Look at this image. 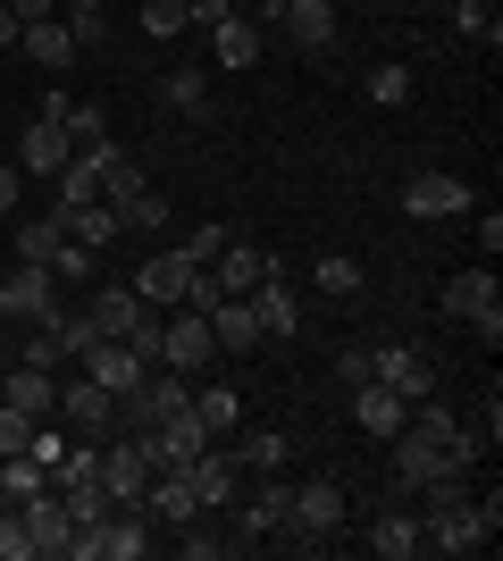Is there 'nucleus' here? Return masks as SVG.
Listing matches in <instances>:
<instances>
[{
    "label": "nucleus",
    "instance_id": "obj_44",
    "mask_svg": "<svg viewBox=\"0 0 503 561\" xmlns=\"http://www.w3.org/2000/svg\"><path fill=\"white\" fill-rule=\"evenodd\" d=\"M50 277H59V285H68V277H93V252L68 234V243H59V260H50Z\"/></svg>",
    "mask_w": 503,
    "mask_h": 561
},
{
    "label": "nucleus",
    "instance_id": "obj_8",
    "mask_svg": "<svg viewBox=\"0 0 503 561\" xmlns=\"http://www.w3.org/2000/svg\"><path fill=\"white\" fill-rule=\"evenodd\" d=\"M193 268H202V260H193L185 243H168V252H151L144 268H135V294H144L151 310H176V302H185V285H193Z\"/></svg>",
    "mask_w": 503,
    "mask_h": 561
},
{
    "label": "nucleus",
    "instance_id": "obj_35",
    "mask_svg": "<svg viewBox=\"0 0 503 561\" xmlns=\"http://www.w3.org/2000/svg\"><path fill=\"white\" fill-rule=\"evenodd\" d=\"M68 234L84 243V252H101V243H118V218H110V202H84V210L68 218Z\"/></svg>",
    "mask_w": 503,
    "mask_h": 561
},
{
    "label": "nucleus",
    "instance_id": "obj_17",
    "mask_svg": "<svg viewBox=\"0 0 503 561\" xmlns=\"http://www.w3.org/2000/svg\"><path fill=\"white\" fill-rule=\"evenodd\" d=\"M59 243H68V227H59V210L9 218V252H18V268H50V260H59Z\"/></svg>",
    "mask_w": 503,
    "mask_h": 561
},
{
    "label": "nucleus",
    "instance_id": "obj_31",
    "mask_svg": "<svg viewBox=\"0 0 503 561\" xmlns=\"http://www.w3.org/2000/svg\"><path fill=\"white\" fill-rule=\"evenodd\" d=\"M43 486H50V469L34 453H0V494L9 503H25V494H43Z\"/></svg>",
    "mask_w": 503,
    "mask_h": 561
},
{
    "label": "nucleus",
    "instance_id": "obj_23",
    "mask_svg": "<svg viewBox=\"0 0 503 561\" xmlns=\"http://www.w3.org/2000/svg\"><path fill=\"white\" fill-rule=\"evenodd\" d=\"M18 50L34 59V68H50V76H59V68L76 59V34H68V18H34V25L18 34Z\"/></svg>",
    "mask_w": 503,
    "mask_h": 561
},
{
    "label": "nucleus",
    "instance_id": "obj_4",
    "mask_svg": "<svg viewBox=\"0 0 503 561\" xmlns=\"http://www.w3.org/2000/svg\"><path fill=\"white\" fill-rule=\"evenodd\" d=\"M210 360H218V335H210V319L176 302V319H160V369L193 377V369H210Z\"/></svg>",
    "mask_w": 503,
    "mask_h": 561
},
{
    "label": "nucleus",
    "instance_id": "obj_34",
    "mask_svg": "<svg viewBox=\"0 0 503 561\" xmlns=\"http://www.w3.org/2000/svg\"><path fill=\"white\" fill-rule=\"evenodd\" d=\"M110 218H118V234H151V227H160V218H168V202H160V193H135V202H110Z\"/></svg>",
    "mask_w": 503,
    "mask_h": 561
},
{
    "label": "nucleus",
    "instance_id": "obj_27",
    "mask_svg": "<svg viewBox=\"0 0 503 561\" xmlns=\"http://www.w3.org/2000/svg\"><path fill=\"white\" fill-rule=\"evenodd\" d=\"M369 553H378V561L428 553V545H420V519H411V512H378V519H369Z\"/></svg>",
    "mask_w": 503,
    "mask_h": 561
},
{
    "label": "nucleus",
    "instance_id": "obj_26",
    "mask_svg": "<svg viewBox=\"0 0 503 561\" xmlns=\"http://www.w3.org/2000/svg\"><path fill=\"white\" fill-rule=\"evenodd\" d=\"M286 486H294L286 469H268L261 486L243 494V537H277V519H286Z\"/></svg>",
    "mask_w": 503,
    "mask_h": 561
},
{
    "label": "nucleus",
    "instance_id": "obj_16",
    "mask_svg": "<svg viewBox=\"0 0 503 561\" xmlns=\"http://www.w3.org/2000/svg\"><path fill=\"white\" fill-rule=\"evenodd\" d=\"M18 512H25V537H34V553H59V561H68V537H76V519H68V503H59V486L25 494Z\"/></svg>",
    "mask_w": 503,
    "mask_h": 561
},
{
    "label": "nucleus",
    "instance_id": "obj_48",
    "mask_svg": "<svg viewBox=\"0 0 503 561\" xmlns=\"http://www.w3.org/2000/svg\"><path fill=\"white\" fill-rule=\"evenodd\" d=\"M0 9H9V18H18V25H34V18H50L59 0H0Z\"/></svg>",
    "mask_w": 503,
    "mask_h": 561
},
{
    "label": "nucleus",
    "instance_id": "obj_11",
    "mask_svg": "<svg viewBox=\"0 0 503 561\" xmlns=\"http://www.w3.org/2000/svg\"><path fill=\"white\" fill-rule=\"evenodd\" d=\"M50 310H59V277H50V268H18V277H0V319L34 328V319H50Z\"/></svg>",
    "mask_w": 503,
    "mask_h": 561
},
{
    "label": "nucleus",
    "instance_id": "obj_7",
    "mask_svg": "<svg viewBox=\"0 0 503 561\" xmlns=\"http://www.w3.org/2000/svg\"><path fill=\"white\" fill-rule=\"evenodd\" d=\"M185 478H193V494H202V512H236V494H243V461H236V453H218V436L185 461Z\"/></svg>",
    "mask_w": 503,
    "mask_h": 561
},
{
    "label": "nucleus",
    "instance_id": "obj_43",
    "mask_svg": "<svg viewBox=\"0 0 503 561\" xmlns=\"http://www.w3.org/2000/svg\"><path fill=\"white\" fill-rule=\"evenodd\" d=\"M227 243H236V227H218V218H210V227H193V234H185V252H193V260H218Z\"/></svg>",
    "mask_w": 503,
    "mask_h": 561
},
{
    "label": "nucleus",
    "instance_id": "obj_12",
    "mask_svg": "<svg viewBox=\"0 0 503 561\" xmlns=\"http://www.w3.org/2000/svg\"><path fill=\"white\" fill-rule=\"evenodd\" d=\"M68 160H76L68 126L34 110V126H25V135H18V168H25V176H59V168H68Z\"/></svg>",
    "mask_w": 503,
    "mask_h": 561
},
{
    "label": "nucleus",
    "instance_id": "obj_3",
    "mask_svg": "<svg viewBox=\"0 0 503 561\" xmlns=\"http://www.w3.org/2000/svg\"><path fill=\"white\" fill-rule=\"evenodd\" d=\"M59 420H68V436H84V445H110V436H118V394L76 369V377H59Z\"/></svg>",
    "mask_w": 503,
    "mask_h": 561
},
{
    "label": "nucleus",
    "instance_id": "obj_22",
    "mask_svg": "<svg viewBox=\"0 0 503 561\" xmlns=\"http://www.w3.org/2000/svg\"><path fill=\"white\" fill-rule=\"evenodd\" d=\"M403 411H411V402L395 394V386H378V377H369V386H353V427H361V436H395V427H403Z\"/></svg>",
    "mask_w": 503,
    "mask_h": 561
},
{
    "label": "nucleus",
    "instance_id": "obj_45",
    "mask_svg": "<svg viewBox=\"0 0 503 561\" xmlns=\"http://www.w3.org/2000/svg\"><path fill=\"white\" fill-rule=\"evenodd\" d=\"M335 369H344V386H369V377H378V352H361V344H353Z\"/></svg>",
    "mask_w": 503,
    "mask_h": 561
},
{
    "label": "nucleus",
    "instance_id": "obj_19",
    "mask_svg": "<svg viewBox=\"0 0 503 561\" xmlns=\"http://www.w3.org/2000/svg\"><path fill=\"white\" fill-rule=\"evenodd\" d=\"M445 310H454V319H470V328H479V319H495V310H503L495 268H461V277H445Z\"/></svg>",
    "mask_w": 503,
    "mask_h": 561
},
{
    "label": "nucleus",
    "instance_id": "obj_40",
    "mask_svg": "<svg viewBox=\"0 0 503 561\" xmlns=\"http://www.w3.org/2000/svg\"><path fill=\"white\" fill-rule=\"evenodd\" d=\"M34 427H43L34 411H18V402H0V453H25V445H34Z\"/></svg>",
    "mask_w": 503,
    "mask_h": 561
},
{
    "label": "nucleus",
    "instance_id": "obj_6",
    "mask_svg": "<svg viewBox=\"0 0 503 561\" xmlns=\"http://www.w3.org/2000/svg\"><path fill=\"white\" fill-rule=\"evenodd\" d=\"M386 445H395V486H403V494L436 486V478H461V469H454V453H445V445H428V436H411V427H395Z\"/></svg>",
    "mask_w": 503,
    "mask_h": 561
},
{
    "label": "nucleus",
    "instance_id": "obj_9",
    "mask_svg": "<svg viewBox=\"0 0 503 561\" xmlns=\"http://www.w3.org/2000/svg\"><path fill=\"white\" fill-rule=\"evenodd\" d=\"M277 34H286L294 50L328 59L335 50V0H277Z\"/></svg>",
    "mask_w": 503,
    "mask_h": 561
},
{
    "label": "nucleus",
    "instance_id": "obj_33",
    "mask_svg": "<svg viewBox=\"0 0 503 561\" xmlns=\"http://www.w3.org/2000/svg\"><path fill=\"white\" fill-rule=\"evenodd\" d=\"M193 411H202V427H210V436H227V427L243 420V394H236V386H202V394H193Z\"/></svg>",
    "mask_w": 503,
    "mask_h": 561
},
{
    "label": "nucleus",
    "instance_id": "obj_49",
    "mask_svg": "<svg viewBox=\"0 0 503 561\" xmlns=\"http://www.w3.org/2000/svg\"><path fill=\"white\" fill-rule=\"evenodd\" d=\"M0 218H18V168L0 160Z\"/></svg>",
    "mask_w": 503,
    "mask_h": 561
},
{
    "label": "nucleus",
    "instance_id": "obj_32",
    "mask_svg": "<svg viewBox=\"0 0 503 561\" xmlns=\"http://www.w3.org/2000/svg\"><path fill=\"white\" fill-rule=\"evenodd\" d=\"M311 294H319V302H353V294H361V268H353L344 252H328V260L311 268Z\"/></svg>",
    "mask_w": 503,
    "mask_h": 561
},
{
    "label": "nucleus",
    "instance_id": "obj_24",
    "mask_svg": "<svg viewBox=\"0 0 503 561\" xmlns=\"http://www.w3.org/2000/svg\"><path fill=\"white\" fill-rule=\"evenodd\" d=\"M268 268H277V260H268L261 243H227V252H218V268H210V285H218V294H252Z\"/></svg>",
    "mask_w": 503,
    "mask_h": 561
},
{
    "label": "nucleus",
    "instance_id": "obj_2",
    "mask_svg": "<svg viewBox=\"0 0 503 561\" xmlns=\"http://www.w3.org/2000/svg\"><path fill=\"white\" fill-rule=\"evenodd\" d=\"M286 545H302V553H319L328 537H344V486L335 478H302V486H286Z\"/></svg>",
    "mask_w": 503,
    "mask_h": 561
},
{
    "label": "nucleus",
    "instance_id": "obj_42",
    "mask_svg": "<svg viewBox=\"0 0 503 561\" xmlns=\"http://www.w3.org/2000/svg\"><path fill=\"white\" fill-rule=\"evenodd\" d=\"M68 34H76V50H101L110 43V9H68Z\"/></svg>",
    "mask_w": 503,
    "mask_h": 561
},
{
    "label": "nucleus",
    "instance_id": "obj_50",
    "mask_svg": "<svg viewBox=\"0 0 503 561\" xmlns=\"http://www.w3.org/2000/svg\"><path fill=\"white\" fill-rule=\"evenodd\" d=\"M18 34H25V25L9 18V9H0V50H18Z\"/></svg>",
    "mask_w": 503,
    "mask_h": 561
},
{
    "label": "nucleus",
    "instance_id": "obj_46",
    "mask_svg": "<svg viewBox=\"0 0 503 561\" xmlns=\"http://www.w3.org/2000/svg\"><path fill=\"white\" fill-rule=\"evenodd\" d=\"M218 18H236L227 0H185V25H218Z\"/></svg>",
    "mask_w": 503,
    "mask_h": 561
},
{
    "label": "nucleus",
    "instance_id": "obj_36",
    "mask_svg": "<svg viewBox=\"0 0 503 561\" xmlns=\"http://www.w3.org/2000/svg\"><path fill=\"white\" fill-rule=\"evenodd\" d=\"M236 461H243V469H261V478H268V469H286V427H261V436H243Z\"/></svg>",
    "mask_w": 503,
    "mask_h": 561
},
{
    "label": "nucleus",
    "instance_id": "obj_1",
    "mask_svg": "<svg viewBox=\"0 0 503 561\" xmlns=\"http://www.w3.org/2000/svg\"><path fill=\"white\" fill-rule=\"evenodd\" d=\"M420 494H428V512H420V545H428V553H487V545H495L479 494L461 486V478H436V486H420Z\"/></svg>",
    "mask_w": 503,
    "mask_h": 561
},
{
    "label": "nucleus",
    "instance_id": "obj_29",
    "mask_svg": "<svg viewBox=\"0 0 503 561\" xmlns=\"http://www.w3.org/2000/svg\"><path fill=\"white\" fill-rule=\"evenodd\" d=\"M160 101H168L176 117H193V126H202V117H210V76H202V68H168V76H160Z\"/></svg>",
    "mask_w": 503,
    "mask_h": 561
},
{
    "label": "nucleus",
    "instance_id": "obj_13",
    "mask_svg": "<svg viewBox=\"0 0 503 561\" xmlns=\"http://www.w3.org/2000/svg\"><path fill=\"white\" fill-rule=\"evenodd\" d=\"M243 302H252V328H261V344H268V335H294V328H302V294H294L277 268H268V277L252 285Z\"/></svg>",
    "mask_w": 503,
    "mask_h": 561
},
{
    "label": "nucleus",
    "instance_id": "obj_28",
    "mask_svg": "<svg viewBox=\"0 0 503 561\" xmlns=\"http://www.w3.org/2000/svg\"><path fill=\"white\" fill-rule=\"evenodd\" d=\"M43 117H59L68 142H101V135H110V110H101V101H76V93H50Z\"/></svg>",
    "mask_w": 503,
    "mask_h": 561
},
{
    "label": "nucleus",
    "instance_id": "obj_37",
    "mask_svg": "<svg viewBox=\"0 0 503 561\" xmlns=\"http://www.w3.org/2000/svg\"><path fill=\"white\" fill-rule=\"evenodd\" d=\"M369 101H378V110H403V101H411V68H403V59L369 68Z\"/></svg>",
    "mask_w": 503,
    "mask_h": 561
},
{
    "label": "nucleus",
    "instance_id": "obj_18",
    "mask_svg": "<svg viewBox=\"0 0 503 561\" xmlns=\"http://www.w3.org/2000/svg\"><path fill=\"white\" fill-rule=\"evenodd\" d=\"M470 202H479V193L461 185V176H411V185H403V210L411 218H461Z\"/></svg>",
    "mask_w": 503,
    "mask_h": 561
},
{
    "label": "nucleus",
    "instance_id": "obj_39",
    "mask_svg": "<svg viewBox=\"0 0 503 561\" xmlns=\"http://www.w3.org/2000/svg\"><path fill=\"white\" fill-rule=\"evenodd\" d=\"M0 561H34V537H25V512L0 494Z\"/></svg>",
    "mask_w": 503,
    "mask_h": 561
},
{
    "label": "nucleus",
    "instance_id": "obj_25",
    "mask_svg": "<svg viewBox=\"0 0 503 561\" xmlns=\"http://www.w3.org/2000/svg\"><path fill=\"white\" fill-rule=\"evenodd\" d=\"M0 386H9V402H18V411H34V420H50V411H59V369H34V360H18Z\"/></svg>",
    "mask_w": 503,
    "mask_h": 561
},
{
    "label": "nucleus",
    "instance_id": "obj_51",
    "mask_svg": "<svg viewBox=\"0 0 503 561\" xmlns=\"http://www.w3.org/2000/svg\"><path fill=\"white\" fill-rule=\"evenodd\" d=\"M68 9H110V0H68Z\"/></svg>",
    "mask_w": 503,
    "mask_h": 561
},
{
    "label": "nucleus",
    "instance_id": "obj_5",
    "mask_svg": "<svg viewBox=\"0 0 503 561\" xmlns=\"http://www.w3.org/2000/svg\"><path fill=\"white\" fill-rule=\"evenodd\" d=\"M76 369L93 377V386H110V394H135L151 360H144V352H135V344H118V335H93V344L76 352Z\"/></svg>",
    "mask_w": 503,
    "mask_h": 561
},
{
    "label": "nucleus",
    "instance_id": "obj_47",
    "mask_svg": "<svg viewBox=\"0 0 503 561\" xmlns=\"http://www.w3.org/2000/svg\"><path fill=\"white\" fill-rule=\"evenodd\" d=\"M479 252H487V260L503 252V210H487V218H479Z\"/></svg>",
    "mask_w": 503,
    "mask_h": 561
},
{
    "label": "nucleus",
    "instance_id": "obj_20",
    "mask_svg": "<svg viewBox=\"0 0 503 561\" xmlns=\"http://www.w3.org/2000/svg\"><path fill=\"white\" fill-rule=\"evenodd\" d=\"M378 386H395L403 402L436 394V369H428V352H411V344H386V352H378Z\"/></svg>",
    "mask_w": 503,
    "mask_h": 561
},
{
    "label": "nucleus",
    "instance_id": "obj_10",
    "mask_svg": "<svg viewBox=\"0 0 503 561\" xmlns=\"http://www.w3.org/2000/svg\"><path fill=\"white\" fill-rule=\"evenodd\" d=\"M101 486H110V503H144V486H151V461H144V445H135L126 427L101 445Z\"/></svg>",
    "mask_w": 503,
    "mask_h": 561
},
{
    "label": "nucleus",
    "instance_id": "obj_41",
    "mask_svg": "<svg viewBox=\"0 0 503 561\" xmlns=\"http://www.w3.org/2000/svg\"><path fill=\"white\" fill-rule=\"evenodd\" d=\"M144 34H151V43L185 34V0H144Z\"/></svg>",
    "mask_w": 503,
    "mask_h": 561
},
{
    "label": "nucleus",
    "instance_id": "obj_15",
    "mask_svg": "<svg viewBox=\"0 0 503 561\" xmlns=\"http://www.w3.org/2000/svg\"><path fill=\"white\" fill-rule=\"evenodd\" d=\"M76 160L93 168V185H101V202H135V193H144V168L126 160L118 142L101 135V142H84V151H76Z\"/></svg>",
    "mask_w": 503,
    "mask_h": 561
},
{
    "label": "nucleus",
    "instance_id": "obj_38",
    "mask_svg": "<svg viewBox=\"0 0 503 561\" xmlns=\"http://www.w3.org/2000/svg\"><path fill=\"white\" fill-rule=\"evenodd\" d=\"M454 25L470 34V43H487V50L503 43V25H495V9H487V0H454Z\"/></svg>",
    "mask_w": 503,
    "mask_h": 561
},
{
    "label": "nucleus",
    "instance_id": "obj_21",
    "mask_svg": "<svg viewBox=\"0 0 503 561\" xmlns=\"http://www.w3.org/2000/svg\"><path fill=\"white\" fill-rule=\"evenodd\" d=\"M261 34L268 25H252V18H218L210 25V68H261Z\"/></svg>",
    "mask_w": 503,
    "mask_h": 561
},
{
    "label": "nucleus",
    "instance_id": "obj_52",
    "mask_svg": "<svg viewBox=\"0 0 503 561\" xmlns=\"http://www.w3.org/2000/svg\"><path fill=\"white\" fill-rule=\"evenodd\" d=\"M0 377H9V352H0Z\"/></svg>",
    "mask_w": 503,
    "mask_h": 561
},
{
    "label": "nucleus",
    "instance_id": "obj_14",
    "mask_svg": "<svg viewBox=\"0 0 503 561\" xmlns=\"http://www.w3.org/2000/svg\"><path fill=\"white\" fill-rule=\"evenodd\" d=\"M144 512L160 519V528H193V519H202V494H193V478H185V469H151Z\"/></svg>",
    "mask_w": 503,
    "mask_h": 561
},
{
    "label": "nucleus",
    "instance_id": "obj_30",
    "mask_svg": "<svg viewBox=\"0 0 503 561\" xmlns=\"http://www.w3.org/2000/svg\"><path fill=\"white\" fill-rule=\"evenodd\" d=\"M210 335H218V352H261V328H252V302H243V294H227V302L210 310Z\"/></svg>",
    "mask_w": 503,
    "mask_h": 561
},
{
    "label": "nucleus",
    "instance_id": "obj_53",
    "mask_svg": "<svg viewBox=\"0 0 503 561\" xmlns=\"http://www.w3.org/2000/svg\"><path fill=\"white\" fill-rule=\"evenodd\" d=\"M420 9H445V0H420Z\"/></svg>",
    "mask_w": 503,
    "mask_h": 561
}]
</instances>
